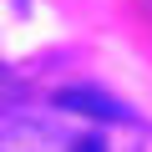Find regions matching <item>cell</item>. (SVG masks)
<instances>
[{"instance_id":"6da1fadb","label":"cell","mask_w":152,"mask_h":152,"mask_svg":"<svg viewBox=\"0 0 152 152\" xmlns=\"http://www.w3.org/2000/svg\"><path fill=\"white\" fill-rule=\"evenodd\" d=\"M56 107H61V112L96 117V122H122V117H127V107H117L112 96H102V91H91V86H66V91L56 96Z\"/></svg>"},{"instance_id":"7a4b0ae2","label":"cell","mask_w":152,"mask_h":152,"mask_svg":"<svg viewBox=\"0 0 152 152\" xmlns=\"http://www.w3.org/2000/svg\"><path fill=\"white\" fill-rule=\"evenodd\" d=\"M0 152H71V142L66 137H56V132H46V127H15L5 142H0Z\"/></svg>"},{"instance_id":"3957f363","label":"cell","mask_w":152,"mask_h":152,"mask_svg":"<svg viewBox=\"0 0 152 152\" xmlns=\"http://www.w3.org/2000/svg\"><path fill=\"white\" fill-rule=\"evenodd\" d=\"M71 152H107L102 137H81V142H71Z\"/></svg>"}]
</instances>
